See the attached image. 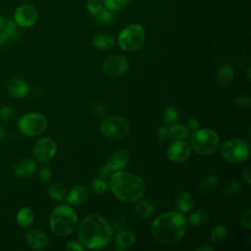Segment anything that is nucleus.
Segmentation results:
<instances>
[{"instance_id": "c85d7f7f", "label": "nucleus", "mask_w": 251, "mask_h": 251, "mask_svg": "<svg viewBox=\"0 0 251 251\" xmlns=\"http://www.w3.org/2000/svg\"><path fill=\"white\" fill-rule=\"evenodd\" d=\"M94 20L101 25H110L115 21L114 11H111L107 8H102L96 15H94Z\"/></svg>"}, {"instance_id": "ddd939ff", "label": "nucleus", "mask_w": 251, "mask_h": 251, "mask_svg": "<svg viewBox=\"0 0 251 251\" xmlns=\"http://www.w3.org/2000/svg\"><path fill=\"white\" fill-rule=\"evenodd\" d=\"M38 18L36 9L29 5L24 4L19 6L14 12V21L21 27H30L32 26Z\"/></svg>"}, {"instance_id": "20e7f679", "label": "nucleus", "mask_w": 251, "mask_h": 251, "mask_svg": "<svg viewBox=\"0 0 251 251\" xmlns=\"http://www.w3.org/2000/svg\"><path fill=\"white\" fill-rule=\"evenodd\" d=\"M49 226L54 234L60 237L68 236L77 227V215L71 206H57L50 215Z\"/></svg>"}, {"instance_id": "f704fd0d", "label": "nucleus", "mask_w": 251, "mask_h": 251, "mask_svg": "<svg viewBox=\"0 0 251 251\" xmlns=\"http://www.w3.org/2000/svg\"><path fill=\"white\" fill-rule=\"evenodd\" d=\"M108 188L107 182L103 178H96L91 182V189L96 194H103Z\"/></svg>"}, {"instance_id": "a211bd4d", "label": "nucleus", "mask_w": 251, "mask_h": 251, "mask_svg": "<svg viewBox=\"0 0 251 251\" xmlns=\"http://www.w3.org/2000/svg\"><path fill=\"white\" fill-rule=\"evenodd\" d=\"M136 241V236L131 230L124 229L117 233L115 237V245L117 250H125L131 247Z\"/></svg>"}, {"instance_id": "2eb2a0df", "label": "nucleus", "mask_w": 251, "mask_h": 251, "mask_svg": "<svg viewBox=\"0 0 251 251\" xmlns=\"http://www.w3.org/2000/svg\"><path fill=\"white\" fill-rule=\"evenodd\" d=\"M25 241L27 245L34 250H43L49 244V238L46 233L37 228L27 231L25 234Z\"/></svg>"}, {"instance_id": "72a5a7b5", "label": "nucleus", "mask_w": 251, "mask_h": 251, "mask_svg": "<svg viewBox=\"0 0 251 251\" xmlns=\"http://www.w3.org/2000/svg\"><path fill=\"white\" fill-rule=\"evenodd\" d=\"M16 116H17L16 111L12 106L5 105V106L0 107V118L3 121H6V122L13 121V120H15Z\"/></svg>"}, {"instance_id": "a878e982", "label": "nucleus", "mask_w": 251, "mask_h": 251, "mask_svg": "<svg viewBox=\"0 0 251 251\" xmlns=\"http://www.w3.org/2000/svg\"><path fill=\"white\" fill-rule=\"evenodd\" d=\"M228 234V228L226 225H216L212 229L210 233V240L212 243L218 245L225 241V239L227 237Z\"/></svg>"}, {"instance_id": "6ab92c4d", "label": "nucleus", "mask_w": 251, "mask_h": 251, "mask_svg": "<svg viewBox=\"0 0 251 251\" xmlns=\"http://www.w3.org/2000/svg\"><path fill=\"white\" fill-rule=\"evenodd\" d=\"M88 197V190L84 185H75L67 195V201L73 206L83 204Z\"/></svg>"}, {"instance_id": "8fccbe9b", "label": "nucleus", "mask_w": 251, "mask_h": 251, "mask_svg": "<svg viewBox=\"0 0 251 251\" xmlns=\"http://www.w3.org/2000/svg\"><path fill=\"white\" fill-rule=\"evenodd\" d=\"M4 25H5V20H4L3 17L0 15V30L4 27Z\"/></svg>"}, {"instance_id": "423d86ee", "label": "nucleus", "mask_w": 251, "mask_h": 251, "mask_svg": "<svg viewBox=\"0 0 251 251\" xmlns=\"http://www.w3.org/2000/svg\"><path fill=\"white\" fill-rule=\"evenodd\" d=\"M145 40V30L139 24L125 26L118 35V44L124 51L133 52L139 49Z\"/></svg>"}, {"instance_id": "4468645a", "label": "nucleus", "mask_w": 251, "mask_h": 251, "mask_svg": "<svg viewBox=\"0 0 251 251\" xmlns=\"http://www.w3.org/2000/svg\"><path fill=\"white\" fill-rule=\"evenodd\" d=\"M167 155L174 163H184L191 155V147L184 140H174L168 147Z\"/></svg>"}, {"instance_id": "1a4fd4ad", "label": "nucleus", "mask_w": 251, "mask_h": 251, "mask_svg": "<svg viewBox=\"0 0 251 251\" xmlns=\"http://www.w3.org/2000/svg\"><path fill=\"white\" fill-rule=\"evenodd\" d=\"M224 160L229 164H242L249 157V146L241 139H229L221 147Z\"/></svg>"}, {"instance_id": "0eeeda50", "label": "nucleus", "mask_w": 251, "mask_h": 251, "mask_svg": "<svg viewBox=\"0 0 251 251\" xmlns=\"http://www.w3.org/2000/svg\"><path fill=\"white\" fill-rule=\"evenodd\" d=\"M48 126L47 118L41 113H27L21 117L18 122V127L20 131L29 137L40 135L45 131Z\"/></svg>"}, {"instance_id": "412c9836", "label": "nucleus", "mask_w": 251, "mask_h": 251, "mask_svg": "<svg viewBox=\"0 0 251 251\" xmlns=\"http://www.w3.org/2000/svg\"><path fill=\"white\" fill-rule=\"evenodd\" d=\"M92 45L99 50H109L115 45V38L107 32H98L92 37Z\"/></svg>"}, {"instance_id": "09e8293b", "label": "nucleus", "mask_w": 251, "mask_h": 251, "mask_svg": "<svg viewBox=\"0 0 251 251\" xmlns=\"http://www.w3.org/2000/svg\"><path fill=\"white\" fill-rule=\"evenodd\" d=\"M6 135V128L2 123H0V139Z\"/></svg>"}, {"instance_id": "473e14b6", "label": "nucleus", "mask_w": 251, "mask_h": 251, "mask_svg": "<svg viewBox=\"0 0 251 251\" xmlns=\"http://www.w3.org/2000/svg\"><path fill=\"white\" fill-rule=\"evenodd\" d=\"M128 1L129 0H103V4L105 8L111 11H119L124 9L128 4Z\"/></svg>"}, {"instance_id": "2f4dec72", "label": "nucleus", "mask_w": 251, "mask_h": 251, "mask_svg": "<svg viewBox=\"0 0 251 251\" xmlns=\"http://www.w3.org/2000/svg\"><path fill=\"white\" fill-rule=\"evenodd\" d=\"M18 27H19V25L15 23L14 20H8L7 22H5V25H4L3 29L7 32V34L11 38V40H14L19 36V28Z\"/></svg>"}, {"instance_id": "37998d69", "label": "nucleus", "mask_w": 251, "mask_h": 251, "mask_svg": "<svg viewBox=\"0 0 251 251\" xmlns=\"http://www.w3.org/2000/svg\"><path fill=\"white\" fill-rule=\"evenodd\" d=\"M186 126L188 128V130H192V131H195L196 129H198V126H199V122L195 119V118H190L187 120V123H186Z\"/></svg>"}, {"instance_id": "c756f323", "label": "nucleus", "mask_w": 251, "mask_h": 251, "mask_svg": "<svg viewBox=\"0 0 251 251\" xmlns=\"http://www.w3.org/2000/svg\"><path fill=\"white\" fill-rule=\"evenodd\" d=\"M48 195L55 201H63L67 197V192L61 183L53 182L48 187Z\"/></svg>"}, {"instance_id": "b1692460", "label": "nucleus", "mask_w": 251, "mask_h": 251, "mask_svg": "<svg viewBox=\"0 0 251 251\" xmlns=\"http://www.w3.org/2000/svg\"><path fill=\"white\" fill-rule=\"evenodd\" d=\"M16 221L22 228H27L34 222V213L29 207H22L16 215Z\"/></svg>"}, {"instance_id": "c9c22d12", "label": "nucleus", "mask_w": 251, "mask_h": 251, "mask_svg": "<svg viewBox=\"0 0 251 251\" xmlns=\"http://www.w3.org/2000/svg\"><path fill=\"white\" fill-rule=\"evenodd\" d=\"M103 8V4L101 0H87L86 1V9L91 15H96Z\"/></svg>"}, {"instance_id": "7ed1b4c3", "label": "nucleus", "mask_w": 251, "mask_h": 251, "mask_svg": "<svg viewBox=\"0 0 251 251\" xmlns=\"http://www.w3.org/2000/svg\"><path fill=\"white\" fill-rule=\"evenodd\" d=\"M109 186L115 197L126 204L137 202L146 191V184L140 176L121 170L111 176Z\"/></svg>"}, {"instance_id": "4be33fe9", "label": "nucleus", "mask_w": 251, "mask_h": 251, "mask_svg": "<svg viewBox=\"0 0 251 251\" xmlns=\"http://www.w3.org/2000/svg\"><path fill=\"white\" fill-rule=\"evenodd\" d=\"M176 206L181 213H188L194 207V199L191 193L187 191H180L176 197Z\"/></svg>"}, {"instance_id": "39448f33", "label": "nucleus", "mask_w": 251, "mask_h": 251, "mask_svg": "<svg viewBox=\"0 0 251 251\" xmlns=\"http://www.w3.org/2000/svg\"><path fill=\"white\" fill-rule=\"evenodd\" d=\"M220 137L218 133L210 128L196 129L190 137V147L198 154L211 155L219 147Z\"/></svg>"}, {"instance_id": "393cba45", "label": "nucleus", "mask_w": 251, "mask_h": 251, "mask_svg": "<svg viewBox=\"0 0 251 251\" xmlns=\"http://www.w3.org/2000/svg\"><path fill=\"white\" fill-rule=\"evenodd\" d=\"M218 185V176L215 175L206 176L198 185V192L201 195H207L211 193Z\"/></svg>"}, {"instance_id": "f8f14e48", "label": "nucleus", "mask_w": 251, "mask_h": 251, "mask_svg": "<svg viewBox=\"0 0 251 251\" xmlns=\"http://www.w3.org/2000/svg\"><path fill=\"white\" fill-rule=\"evenodd\" d=\"M129 68L126 58L121 55H113L107 58L103 64L102 69L105 74L111 76H120L125 75Z\"/></svg>"}, {"instance_id": "cd10ccee", "label": "nucleus", "mask_w": 251, "mask_h": 251, "mask_svg": "<svg viewBox=\"0 0 251 251\" xmlns=\"http://www.w3.org/2000/svg\"><path fill=\"white\" fill-rule=\"evenodd\" d=\"M209 221V214L206 210L198 209L190 214L188 217V223L193 226H201Z\"/></svg>"}, {"instance_id": "bb28decb", "label": "nucleus", "mask_w": 251, "mask_h": 251, "mask_svg": "<svg viewBox=\"0 0 251 251\" xmlns=\"http://www.w3.org/2000/svg\"><path fill=\"white\" fill-rule=\"evenodd\" d=\"M189 130L183 124H175L169 127V137L174 140H184L188 137Z\"/></svg>"}, {"instance_id": "9b49d317", "label": "nucleus", "mask_w": 251, "mask_h": 251, "mask_svg": "<svg viewBox=\"0 0 251 251\" xmlns=\"http://www.w3.org/2000/svg\"><path fill=\"white\" fill-rule=\"evenodd\" d=\"M129 160V154L126 149H120L110 156L107 163L100 168V175L108 176L110 174L124 169Z\"/></svg>"}, {"instance_id": "9d476101", "label": "nucleus", "mask_w": 251, "mask_h": 251, "mask_svg": "<svg viewBox=\"0 0 251 251\" xmlns=\"http://www.w3.org/2000/svg\"><path fill=\"white\" fill-rule=\"evenodd\" d=\"M57 152V144L50 137H42L36 141L33 146L32 154L34 158L42 163L46 164L50 162L56 155Z\"/></svg>"}, {"instance_id": "de8ad7c7", "label": "nucleus", "mask_w": 251, "mask_h": 251, "mask_svg": "<svg viewBox=\"0 0 251 251\" xmlns=\"http://www.w3.org/2000/svg\"><path fill=\"white\" fill-rule=\"evenodd\" d=\"M197 251H213L214 248L209 244H201L196 248Z\"/></svg>"}, {"instance_id": "f3484780", "label": "nucleus", "mask_w": 251, "mask_h": 251, "mask_svg": "<svg viewBox=\"0 0 251 251\" xmlns=\"http://www.w3.org/2000/svg\"><path fill=\"white\" fill-rule=\"evenodd\" d=\"M36 171V164L31 159H22L20 160L14 168L15 175L20 178H27L31 176Z\"/></svg>"}, {"instance_id": "a18cd8bd", "label": "nucleus", "mask_w": 251, "mask_h": 251, "mask_svg": "<svg viewBox=\"0 0 251 251\" xmlns=\"http://www.w3.org/2000/svg\"><path fill=\"white\" fill-rule=\"evenodd\" d=\"M242 178L243 180L248 184L250 185L251 184V177H250V167L247 166L243 172H242Z\"/></svg>"}, {"instance_id": "6e6552de", "label": "nucleus", "mask_w": 251, "mask_h": 251, "mask_svg": "<svg viewBox=\"0 0 251 251\" xmlns=\"http://www.w3.org/2000/svg\"><path fill=\"white\" fill-rule=\"evenodd\" d=\"M100 132L103 136L111 140H119L129 132L128 123L120 116L105 117L100 124Z\"/></svg>"}, {"instance_id": "c03bdc74", "label": "nucleus", "mask_w": 251, "mask_h": 251, "mask_svg": "<svg viewBox=\"0 0 251 251\" xmlns=\"http://www.w3.org/2000/svg\"><path fill=\"white\" fill-rule=\"evenodd\" d=\"M11 41V38L9 37V35L7 34V32L2 28L0 30V46L6 45Z\"/></svg>"}, {"instance_id": "4c0bfd02", "label": "nucleus", "mask_w": 251, "mask_h": 251, "mask_svg": "<svg viewBox=\"0 0 251 251\" xmlns=\"http://www.w3.org/2000/svg\"><path fill=\"white\" fill-rule=\"evenodd\" d=\"M235 104L242 108V109H247L250 107V104H251V100H250V97L249 95L247 94H239L236 96L235 98Z\"/></svg>"}, {"instance_id": "f03ea898", "label": "nucleus", "mask_w": 251, "mask_h": 251, "mask_svg": "<svg viewBox=\"0 0 251 251\" xmlns=\"http://www.w3.org/2000/svg\"><path fill=\"white\" fill-rule=\"evenodd\" d=\"M187 229V220L179 212L169 211L159 215L151 225L153 237L161 243L173 244L180 240Z\"/></svg>"}, {"instance_id": "f257e3e1", "label": "nucleus", "mask_w": 251, "mask_h": 251, "mask_svg": "<svg viewBox=\"0 0 251 251\" xmlns=\"http://www.w3.org/2000/svg\"><path fill=\"white\" fill-rule=\"evenodd\" d=\"M113 235L110 224L98 214H89L79 223L77 236L79 242L89 249L106 247Z\"/></svg>"}, {"instance_id": "e433bc0d", "label": "nucleus", "mask_w": 251, "mask_h": 251, "mask_svg": "<svg viewBox=\"0 0 251 251\" xmlns=\"http://www.w3.org/2000/svg\"><path fill=\"white\" fill-rule=\"evenodd\" d=\"M240 190V183L236 180L230 181L224 189V193L226 196H233L236 195Z\"/></svg>"}, {"instance_id": "7c9ffc66", "label": "nucleus", "mask_w": 251, "mask_h": 251, "mask_svg": "<svg viewBox=\"0 0 251 251\" xmlns=\"http://www.w3.org/2000/svg\"><path fill=\"white\" fill-rule=\"evenodd\" d=\"M179 111L178 109L174 105H168L164 111H163V119L165 123L169 126L176 124L178 118H179Z\"/></svg>"}, {"instance_id": "58836bf2", "label": "nucleus", "mask_w": 251, "mask_h": 251, "mask_svg": "<svg viewBox=\"0 0 251 251\" xmlns=\"http://www.w3.org/2000/svg\"><path fill=\"white\" fill-rule=\"evenodd\" d=\"M240 224L246 229H250L251 227V209L248 208L240 216Z\"/></svg>"}, {"instance_id": "3c124183", "label": "nucleus", "mask_w": 251, "mask_h": 251, "mask_svg": "<svg viewBox=\"0 0 251 251\" xmlns=\"http://www.w3.org/2000/svg\"><path fill=\"white\" fill-rule=\"evenodd\" d=\"M250 70H251V67L249 66L247 69V79L248 80H250Z\"/></svg>"}, {"instance_id": "dca6fc26", "label": "nucleus", "mask_w": 251, "mask_h": 251, "mask_svg": "<svg viewBox=\"0 0 251 251\" xmlns=\"http://www.w3.org/2000/svg\"><path fill=\"white\" fill-rule=\"evenodd\" d=\"M7 89L9 93L15 98H24L28 94L29 91L27 82L17 76L9 78L7 81Z\"/></svg>"}, {"instance_id": "49530a36", "label": "nucleus", "mask_w": 251, "mask_h": 251, "mask_svg": "<svg viewBox=\"0 0 251 251\" xmlns=\"http://www.w3.org/2000/svg\"><path fill=\"white\" fill-rule=\"evenodd\" d=\"M94 114L97 117H105V109L103 106L96 104L94 105Z\"/></svg>"}, {"instance_id": "5701e85b", "label": "nucleus", "mask_w": 251, "mask_h": 251, "mask_svg": "<svg viewBox=\"0 0 251 251\" xmlns=\"http://www.w3.org/2000/svg\"><path fill=\"white\" fill-rule=\"evenodd\" d=\"M234 77V73L233 69L229 65H223L221 66L216 74V79L219 85L221 86H228L231 81L233 80Z\"/></svg>"}, {"instance_id": "a19ab883", "label": "nucleus", "mask_w": 251, "mask_h": 251, "mask_svg": "<svg viewBox=\"0 0 251 251\" xmlns=\"http://www.w3.org/2000/svg\"><path fill=\"white\" fill-rule=\"evenodd\" d=\"M66 249L67 250H75V251H82L84 248L80 242H77L75 240H71L67 243Z\"/></svg>"}, {"instance_id": "ea45409f", "label": "nucleus", "mask_w": 251, "mask_h": 251, "mask_svg": "<svg viewBox=\"0 0 251 251\" xmlns=\"http://www.w3.org/2000/svg\"><path fill=\"white\" fill-rule=\"evenodd\" d=\"M38 176L42 182H48L52 177V172H51L50 168L48 166L41 167Z\"/></svg>"}, {"instance_id": "79ce46f5", "label": "nucleus", "mask_w": 251, "mask_h": 251, "mask_svg": "<svg viewBox=\"0 0 251 251\" xmlns=\"http://www.w3.org/2000/svg\"><path fill=\"white\" fill-rule=\"evenodd\" d=\"M157 134H158V137L161 141H165V140L169 139L170 138L169 137V127H167L165 126H162L161 127H159Z\"/></svg>"}, {"instance_id": "aec40b11", "label": "nucleus", "mask_w": 251, "mask_h": 251, "mask_svg": "<svg viewBox=\"0 0 251 251\" xmlns=\"http://www.w3.org/2000/svg\"><path fill=\"white\" fill-rule=\"evenodd\" d=\"M155 209H156L155 201L150 198H146L142 200L139 199L137 201V204L135 205V208H134V212L139 219H147L154 213Z\"/></svg>"}]
</instances>
